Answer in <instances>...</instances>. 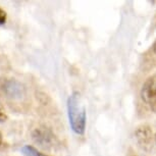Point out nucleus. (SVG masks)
<instances>
[{
    "mask_svg": "<svg viewBox=\"0 0 156 156\" xmlns=\"http://www.w3.org/2000/svg\"><path fill=\"white\" fill-rule=\"evenodd\" d=\"M67 116L73 133L79 136L84 135L87 125V114L86 107L79 92L72 93L67 98Z\"/></svg>",
    "mask_w": 156,
    "mask_h": 156,
    "instance_id": "f257e3e1",
    "label": "nucleus"
},
{
    "mask_svg": "<svg viewBox=\"0 0 156 156\" xmlns=\"http://www.w3.org/2000/svg\"><path fill=\"white\" fill-rule=\"evenodd\" d=\"M140 95L146 106L156 113V73L150 76L143 83Z\"/></svg>",
    "mask_w": 156,
    "mask_h": 156,
    "instance_id": "f03ea898",
    "label": "nucleus"
},
{
    "mask_svg": "<svg viewBox=\"0 0 156 156\" xmlns=\"http://www.w3.org/2000/svg\"><path fill=\"white\" fill-rule=\"evenodd\" d=\"M0 90L10 99H20L25 94L23 86L14 79H3L0 81Z\"/></svg>",
    "mask_w": 156,
    "mask_h": 156,
    "instance_id": "7ed1b4c3",
    "label": "nucleus"
},
{
    "mask_svg": "<svg viewBox=\"0 0 156 156\" xmlns=\"http://www.w3.org/2000/svg\"><path fill=\"white\" fill-rule=\"evenodd\" d=\"M33 139L41 146H49L53 144L55 136L47 128H37L33 132Z\"/></svg>",
    "mask_w": 156,
    "mask_h": 156,
    "instance_id": "20e7f679",
    "label": "nucleus"
},
{
    "mask_svg": "<svg viewBox=\"0 0 156 156\" xmlns=\"http://www.w3.org/2000/svg\"><path fill=\"white\" fill-rule=\"evenodd\" d=\"M136 138L141 146H148L152 138L151 131L148 126L139 128L136 132Z\"/></svg>",
    "mask_w": 156,
    "mask_h": 156,
    "instance_id": "39448f33",
    "label": "nucleus"
},
{
    "mask_svg": "<svg viewBox=\"0 0 156 156\" xmlns=\"http://www.w3.org/2000/svg\"><path fill=\"white\" fill-rule=\"evenodd\" d=\"M20 152L23 153V156H49L39 151L37 148H35L32 145H23L20 148Z\"/></svg>",
    "mask_w": 156,
    "mask_h": 156,
    "instance_id": "423d86ee",
    "label": "nucleus"
},
{
    "mask_svg": "<svg viewBox=\"0 0 156 156\" xmlns=\"http://www.w3.org/2000/svg\"><path fill=\"white\" fill-rule=\"evenodd\" d=\"M7 119V114L5 112V109L2 105L1 101H0V122H3Z\"/></svg>",
    "mask_w": 156,
    "mask_h": 156,
    "instance_id": "0eeeda50",
    "label": "nucleus"
},
{
    "mask_svg": "<svg viewBox=\"0 0 156 156\" xmlns=\"http://www.w3.org/2000/svg\"><path fill=\"white\" fill-rule=\"evenodd\" d=\"M6 23V12L0 8V26H3Z\"/></svg>",
    "mask_w": 156,
    "mask_h": 156,
    "instance_id": "6e6552de",
    "label": "nucleus"
},
{
    "mask_svg": "<svg viewBox=\"0 0 156 156\" xmlns=\"http://www.w3.org/2000/svg\"><path fill=\"white\" fill-rule=\"evenodd\" d=\"M152 48H153V52L156 54V40H155V42L153 43V46H152Z\"/></svg>",
    "mask_w": 156,
    "mask_h": 156,
    "instance_id": "1a4fd4ad",
    "label": "nucleus"
},
{
    "mask_svg": "<svg viewBox=\"0 0 156 156\" xmlns=\"http://www.w3.org/2000/svg\"><path fill=\"white\" fill-rule=\"evenodd\" d=\"M2 140H3V137H2V134H1V132H0V145L2 144Z\"/></svg>",
    "mask_w": 156,
    "mask_h": 156,
    "instance_id": "9d476101",
    "label": "nucleus"
},
{
    "mask_svg": "<svg viewBox=\"0 0 156 156\" xmlns=\"http://www.w3.org/2000/svg\"><path fill=\"white\" fill-rule=\"evenodd\" d=\"M154 139H155V143H156V135H155V137H154Z\"/></svg>",
    "mask_w": 156,
    "mask_h": 156,
    "instance_id": "9b49d317",
    "label": "nucleus"
}]
</instances>
